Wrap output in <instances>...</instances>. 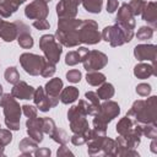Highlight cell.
<instances>
[{
	"mask_svg": "<svg viewBox=\"0 0 157 157\" xmlns=\"http://www.w3.org/2000/svg\"><path fill=\"white\" fill-rule=\"evenodd\" d=\"M126 117L140 124L156 123L157 119V97L152 96L147 101L139 99L134 102L131 109L126 113Z\"/></svg>",
	"mask_w": 157,
	"mask_h": 157,
	"instance_id": "1",
	"label": "cell"
},
{
	"mask_svg": "<svg viewBox=\"0 0 157 157\" xmlns=\"http://www.w3.org/2000/svg\"><path fill=\"white\" fill-rule=\"evenodd\" d=\"M82 20L76 18H59L58 29L55 33L56 40L65 47L72 48L80 44L78 28Z\"/></svg>",
	"mask_w": 157,
	"mask_h": 157,
	"instance_id": "2",
	"label": "cell"
},
{
	"mask_svg": "<svg viewBox=\"0 0 157 157\" xmlns=\"http://www.w3.org/2000/svg\"><path fill=\"white\" fill-rule=\"evenodd\" d=\"M120 113V107L117 102L107 99L104 103L101 104L99 112L93 118V130L99 135H105L107 132V124L110 123L115 117Z\"/></svg>",
	"mask_w": 157,
	"mask_h": 157,
	"instance_id": "3",
	"label": "cell"
},
{
	"mask_svg": "<svg viewBox=\"0 0 157 157\" xmlns=\"http://www.w3.org/2000/svg\"><path fill=\"white\" fill-rule=\"evenodd\" d=\"M0 105L4 108L5 115V124L10 130H18L20 129V117L22 108L20 107L18 102L15 97L10 93H5L1 96Z\"/></svg>",
	"mask_w": 157,
	"mask_h": 157,
	"instance_id": "4",
	"label": "cell"
},
{
	"mask_svg": "<svg viewBox=\"0 0 157 157\" xmlns=\"http://www.w3.org/2000/svg\"><path fill=\"white\" fill-rule=\"evenodd\" d=\"M39 48L42 49V52L44 53L45 58L49 61L56 64L60 60L63 48H61V44L56 40L55 36H53V34L42 36L40 39H39Z\"/></svg>",
	"mask_w": 157,
	"mask_h": 157,
	"instance_id": "5",
	"label": "cell"
},
{
	"mask_svg": "<svg viewBox=\"0 0 157 157\" xmlns=\"http://www.w3.org/2000/svg\"><path fill=\"white\" fill-rule=\"evenodd\" d=\"M78 39L80 43L85 44H97L101 42L102 36L98 32V25L93 20H83L81 21L78 28Z\"/></svg>",
	"mask_w": 157,
	"mask_h": 157,
	"instance_id": "6",
	"label": "cell"
},
{
	"mask_svg": "<svg viewBox=\"0 0 157 157\" xmlns=\"http://www.w3.org/2000/svg\"><path fill=\"white\" fill-rule=\"evenodd\" d=\"M43 60L44 58L37 54L32 53H23L20 56V63L21 66L25 69V71L32 76L40 75V70L43 66Z\"/></svg>",
	"mask_w": 157,
	"mask_h": 157,
	"instance_id": "7",
	"label": "cell"
},
{
	"mask_svg": "<svg viewBox=\"0 0 157 157\" xmlns=\"http://www.w3.org/2000/svg\"><path fill=\"white\" fill-rule=\"evenodd\" d=\"M85 70L88 71H98L101 69H103L107 64H108V56L98 50H91L88 53V55L86 56V59L82 61Z\"/></svg>",
	"mask_w": 157,
	"mask_h": 157,
	"instance_id": "8",
	"label": "cell"
},
{
	"mask_svg": "<svg viewBox=\"0 0 157 157\" xmlns=\"http://www.w3.org/2000/svg\"><path fill=\"white\" fill-rule=\"evenodd\" d=\"M49 13V9L47 1L44 0H34L29 2L25 9L26 17L31 20H44Z\"/></svg>",
	"mask_w": 157,
	"mask_h": 157,
	"instance_id": "9",
	"label": "cell"
},
{
	"mask_svg": "<svg viewBox=\"0 0 157 157\" xmlns=\"http://www.w3.org/2000/svg\"><path fill=\"white\" fill-rule=\"evenodd\" d=\"M101 36H102V39L108 42L112 47H119V45H123L124 43H126L124 33H123V31L120 29V27L117 23L114 26L105 27Z\"/></svg>",
	"mask_w": 157,
	"mask_h": 157,
	"instance_id": "10",
	"label": "cell"
},
{
	"mask_svg": "<svg viewBox=\"0 0 157 157\" xmlns=\"http://www.w3.org/2000/svg\"><path fill=\"white\" fill-rule=\"evenodd\" d=\"M134 55L139 61H152V65L156 66V58H157V49L153 44H139L134 49Z\"/></svg>",
	"mask_w": 157,
	"mask_h": 157,
	"instance_id": "11",
	"label": "cell"
},
{
	"mask_svg": "<svg viewBox=\"0 0 157 157\" xmlns=\"http://www.w3.org/2000/svg\"><path fill=\"white\" fill-rule=\"evenodd\" d=\"M134 15L129 7L128 4H123L120 6V9L118 10V13H117V17H115V22L120 26H124V27H128V28H131L134 29L135 28V20H134Z\"/></svg>",
	"mask_w": 157,
	"mask_h": 157,
	"instance_id": "12",
	"label": "cell"
},
{
	"mask_svg": "<svg viewBox=\"0 0 157 157\" xmlns=\"http://www.w3.org/2000/svg\"><path fill=\"white\" fill-rule=\"evenodd\" d=\"M61 88H63V81L60 78H56V77L48 81L45 87H44V92L49 97L53 107H55L59 103V94L61 92Z\"/></svg>",
	"mask_w": 157,
	"mask_h": 157,
	"instance_id": "13",
	"label": "cell"
},
{
	"mask_svg": "<svg viewBox=\"0 0 157 157\" xmlns=\"http://www.w3.org/2000/svg\"><path fill=\"white\" fill-rule=\"evenodd\" d=\"M27 126V134L31 139H33L36 142L43 141V130H42V118H28L26 121Z\"/></svg>",
	"mask_w": 157,
	"mask_h": 157,
	"instance_id": "14",
	"label": "cell"
},
{
	"mask_svg": "<svg viewBox=\"0 0 157 157\" xmlns=\"http://www.w3.org/2000/svg\"><path fill=\"white\" fill-rule=\"evenodd\" d=\"M33 93L34 88L25 81H18L16 85H13L11 90V94L18 99H31L33 98Z\"/></svg>",
	"mask_w": 157,
	"mask_h": 157,
	"instance_id": "15",
	"label": "cell"
},
{
	"mask_svg": "<svg viewBox=\"0 0 157 157\" xmlns=\"http://www.w3.org/2000/svg\"><path fill=\"white\" fill-rule=\"evenodd\" d=\"M0 38L5 42H12L17 38V27L15 22H6L0 17Z\"/></svg>",
	"mask_w": 157,
	"mask_h": 157,
	"instance_id": "16",
	"label": "cell"
},
{
	"mask_svg": "<svg viewBox=\"0 0 157 157\" xmlns=\"http://www.w3.org/2000/svg\"><path fill=\"white\" fill-rule=\"evenodd\" d=\"M141 15H142V20L150 23L152 28L157 27V4L155 1L146 2Z\"/></svg>",
	"mask_w": 157,
	"mask_h": 157,
	"instance_id": "17",
	"label": "cell"
},
{
	"mask_svg": "<svg viewBox=\"0 0 157 157\" xmlns=\"http://www.w3.org/2000/svg\"><path fill=\"white\" fill-rule=\"evenodd\" d=\"M56 15L59 18H75L77 15V6L66 0H60L56 5Z\"/></svg>",
	"mask_w": 157,
	"mask_h": 157,
	"instance_id": "18",
	"label": "cell"
},
{
	"mask_svg": "<svg viewBox=\"0 0 157 157\" xmlns=\"http://www.w3.org/2000/svg\"><path fill=\"white\" fill-rule=\"evenodd\" d=\"M156 66L153 65H148V64H144V63H140L137 64L135 67H134V75L137 77V78H147L152 75H156Z\"/></svg>",
	"mask_w": 157,
	"mask_h": 157,
	"instance_id": "19",
	"label": "cell"
},
{
	"mask_svg": "<svg viewBox=\"0 0 157 157\" xmlns=\"http://www.w3.org/2000/svg\"><path fill=\"white\" fill-rule=\"evenodd\" d=\"M78 98V90L74 86H67L66 88H64L60 94H59V99L64 103V104H69L75 102Z\"/></svg>",
	"mask_w": 157,
	"mask_h": 157,
	"instance_id": "20",
	"label": "cell"
},
{
	"mask_svg": "<svg viewBox=\"0 0 157 157\" xmlns=\"http://www.w3.org/2000/svg\"><path fill=\"white\" fill-rule=\"evenodd\" d=\"M18 147H20V151H21L22 155L32 156V155H34V151L38 148V142H36L31 137H26V139L21 140Z\"/></svg>",
	"mask_w": 157,
	"mask_h": 157,
	"instance_id": "21",
	"label": "cell"
},
{
	"mask_svg": "<svg viewBox=\"0 0 157 157\" xmlns=\"http://www.w3.org/2000/svg\"><path fill=\"white\" fill-rule=\"evenodd\" d=\"M134 124L135 121L131 120L130 118L128 117H124L119 120V123L117 124V132L120 135V136H126L134 128Z\"/></svg>",
	"mask_w": 157,
	"mask_h": 157,
	"instance_id": "22",
	"label": "cell"
},
{
	"mask_svg": "<svg viewBox=\"0 0 157 157\" xmlns=\"http://www.w3.org/2000/svg\"><path fill=\"white\" fill-rule=\"evenodd\" d=\"M96 93H97V96L99 97V99L107 101V99H109V98H112V97L114 96V87H113L112 83L103 82V83L99 86V88L97 90Z\"/></svg>",
	"mask_w": 157,
	"mask_h": 157,
	"instance_id": "23",
	"label": "cell"
},
{
	"mask_svg": "<svg viewBox=\"0 0 157 157\" xmlns=\"http://www.w3.org/2000/svg\"><path fill=\"white\" fill-rule=\"evenodd\" d=\"M86 81L91 86H101L105 82V76L99 71H88L86 75Z\"/></svg>",
	"mask_w": 157,
	"mask_h": 157,
	"instance_id": "24",
	"label": "cell"
},
{
	"mask_svg": "<svg viewBox=\"0 0 157 157\" xmlns=\"http://www.w3.org/2000/svg\"><path fill=\"white\" fill-rule=\"evenodd\" d=\"M82 5L88 12L99 13L103 6V0H82Z\"/></svg>",
	"mask_w": 157,
	"mask_h": 157,
	"instance_id": "25",
	"label": "cell"
},
{
	"mask_svg": "<svg viewBox=\"0 0 157 157\" xmlns=\"http://www.w3.org/2000/svg\"><path fill=\"white\" fill-rule=\"evenodd\" d=\"M17 42L20 44V47H22L23 49H29L33 47V38L31 36V32H22L17 34Z\"/></svg>",
	"mask_w": 157,
	"mask_h": 157,
	"instance_id": "26",
	"label": "cell"
},
{
	"mask_svg": "<svg viewBox=\"0 0 157 157\" xmlns=\"http://www.w3.org/2000/svg\"><path fill=\"white\" fill-rule=\"evenodd\" d=\"M4 77L5 80L11 83V85H16L18 81H20V74L17 71V69L15 66H11V67H7L5 70V74H4Z\"/></svg>",
	"mask_w": 157,
	"mask_h": 157,
	"instance_id": "27",
	"label": "cell"
},
{
	"mask_svg": "<svg viewBox=\"0 0 157 157\" xmlns=\"http://www.w3.org/2000/svg\"><path fill=\"white\" fill-rule=\"evenodd\" d=\"M55 74V64L49 61L47 58H44L43 60V66L40 70V75L43 77H52Z\"/></svg>",
	"mask_w": 157,
	"mask_h": 157,
	"instance_id": "28",
	"label": "cell"
},
{
	"mask_svg": "<svg viewBox=\"0 0 157 157\" xmlns=\"http://www.w3.org/2000/svg\"><path fill=\"white\" fill-rule=\"evenodd\" d=\"M56 129V125H55V123H54V120L53 119H50V118H42V130H43V132L44 134H48L49 136L54 132V130Z\"/></svg>",
	"mask_w": 157,
	"mask_h": 157,
	"instance_id": "29",
	"label": "cell"
},
{
	"mask_svg": "<svg viewBox=\"0 0 157 157\" xmlns=\"http://www.w3.org/2000/svg\"><path fill=\"white\" fill-rule=\"evenodd\" d=\"M142 135L147 136L148 139H156V136H157V128H156V123L142 124Z\"/></svg>",
	"mask_w": 157,
	"mask_h": 157,
	"instance_id": "30",
	"label": "cell"
},
{
	"mask_svg": "<svg viewBox=\"0 0 157 157\" xmlns=\"http://www.w3.org/2000/svg\"><path fill=\"white\" fill-rule=\"evenodd\" d=\"M50 137H52L55 142H58V144H60V145H65V144L67 142V140H69L66 132H65L64 130H61V129H58V128L54 130V132L50 135Z\"/></svg>",
	"mask_w": 157,
	"mask_h": 157,
	"instance_id": "31",
	"label": "cell"
},
{
	"mask_svg": "<svg viewBox=\"0 0 157 157\" xmlns=\"http://www.w3.org/2000/svg\"><path fill=\"white\" fill-rule=\"evenodd\" d=\"M152 36H153V28H152V27H148V26H142V27H140V29H139L137 33H136V37H137V39H140V40H147V39H150Z\"/></svg>",
	"mask_w": 157,
	"mask_h": 157,
	"instance_id": "32",
	"label": "cell"
},
{
	"mask_svg": "<svg viewBox=\"0 0 157 157\" xmlns=\"http://www.w3.org/2000/svg\"><path fill=\"white\" fill-rule=\"evenodd\" d=\"M78 63H82V60H81V56H80V54H78L77 50L69 52V53L66 54V56H65V64H66V65L74 66V65H76V64H78Z\"/></svg>",
	"mask_w": 157,
	"mask_h": 157,
	"instance_id": "33",
	"label": "cell"
},
{
	"mask_svg": "<svg viewBox=\"0 0 157 157\" xmlns=\"http://www.w3.org/2000/svg\"><path fill=\"white\" fill-rule=\"evenodd\" d=\"M145 4H146V2H145L144 0H131L130 4H129V7H130L132 15H134V16H139V15H141Z\"/></svg>",
	"mask_w": 157,
	"mask_h": 157,
	"instance_id": "34",
	"label": "cell"
},
{
	"mask_svg": "<svg viewBox=\"0 0 157 157\" xmlns=\"http://www.w3.org/2000/svg\"><path fill=\"white\" fill-rule=\"evenodd\" d=\"M36 105H37V108H38L39 110H42V112H48L50 108H53V104H52V102H50V99H49V97H48L47 94H44L43 98H42Z\"/></svg>",
	"mask_w": 157,
	"mask_h": 157,
	"instance_id": "35",
	"label": "cell"
},
{
	"mask_svg": "<svg viewBox=\"0 0 157 157\" xmlns=\"http://www.w3.org/2000/svg\"><path fill=\"white\" fill-rule=\"evenodd\" d=\"M88 139H90V136L86 135V134H74L71 136V142L76 146H80V145L86 144Z\"/></svg>",
	"mask_w": 157,
	"mask_h": 157,
	"instance_id": "36",
	"label": "cell"
},
{
	"mask_svg": "<svg viewBox=\"0 0 157 157\" xmlns=\"http://www.w3.org/2000/svg\"><path fill=\"white\" fill-rule=\"evenodd\" d=\"M81 72L78 71V70H69L67 72H66V78H67V81H70V82H72V83H77V82H80V80H81Z\"/></svg>",
	"mask_w": 157,
	"mask_h": 157,
	"instance_id": "37",
	"label": "cell"
},
{
	"mask_svg": "<svg viewBox=\"0 0 157 157\" xmlns=\"http://www.w3.org/2000/svg\"><path fill=\"white\" fill-rule=\"evenodd\" d=\"M136 93L141 97H147L151 93V86L148 83H140L136 86Z\"/></svg>",
	"mask_w": 157,
	"mask_h": 157,
	"instance_id": "38",
	"label": "cell"
},
{
	"mask_svg": "<svg viewBox=\"0 0 157 157\" xmlns=\"http://www.w3.org/2000/svg\"><path fill=\"white\" fill-rule=\"evenodd\" d=\"M21 108H22L23 114H25L27 118H36V117H37V108H36L34 105L25 104V105H22Z\"/></svg>",
	"mask_w": 157,
	"mask_h": 157,
	"instance_id": "39",
	"label": "cell"
},
{
	"mask_svg": "<svg viewBox=\"0 0 157 157\" xmlns=\"http://www.w3.org/2000/svg\"><path fill=\"white\" fill-rule=\"evenodd\" d=\"M0 139L1 141L4 142V145H9L12 140V135L10 132V130H6V129H0Z\"/></svg>",
	"mask_w": 157,
	"mask_h": 157,
	"instance_id": "40",
	"label": "cell"
},
{
	"mask_svg": "<svg viewBox=\"0 0 157 157\" xmlns=\"http://www.w3.org/2000/svg\"><path fill=\"white\" fill-rule=\"evenodd\" d=\"M33 27H36V28L39 29V31H44V29H49L50 25H49V22L44 18V20H36V21L33 22Z\"/></svg>",
	"mask_w": 157,
	"mask_h": 157,
	"instance_id": "41",
	"label": "cell"
},
{
	"mask_svg": "<svg viewBox=\"0 0 157 157\" xmlns=\"http://www.w3.org/2000/svg\"><path fill=\"white\" fill-rule=\"evenodd\" d=\"M0 1H4L5 4H7V5L13 10V12H16L17 9H18V6H20L21 4H23L26 0H0Z\"/></svg>",
	"mask_w": 157,
	"mask_h": 157,
	"instance_id": "42",
	"label": "cell"
},
{
	"mask_svg": "<svg viewBox=\"0 0 157 157\" xmlns=\"http://www.w3.org/2000/svg\"><path fill=\"white\" fill-rule=\"evenodd\" d=\"M56 155H58V157H63V156H74V153H72L65 145H61V146L59 147Z\"/></svg>",
	"mask_w": 157,
	"mask_h": 157,
	"instance_id": "43",
	"label": "cell"
},
{
	"mask_svg": "<svg viewBox=\"0 0 157 157\" xmlns=\"http://www.w3.org/2000/svg\"><path fill=\"white\" fill-rule=\"evenodd\" d=\"M50 153H52V151H50L49 148H47V147L39 148V150L37 148V150L34 151V156H37V157H49Z\"/></svg>",
	"mask_w": 157,
	"mask_h": 157,
	"instance_id": "44",
	"label": "cell"
},
{
	"mask_svg": "<svg viewBox=\"0 0 157 157\" xmlns=\"http://www.w3.org/2000/svg\"><path fill=\"white\" fill-rule=\"evenodd\" d=\"M118 5H119L118 0H107V11L110 13L114 12L118 9Z\"/></svg>",
	"mask_w": 157,
	"mask_h": 157,
	"instance_id": "45",
	"label": "cell"
},
{
	"mask_svg": "<svg viewBox=\"0 0 157 157\" xmlns=\"http://www.w3.org/2000/svg\"><path fill=\"white\" fill-rule=\"evenodd\" d=\"M66 1H69L70 4H72V5H75V6H78V5L82 2V0H66Z\"/></svg>",
	"mask_w": 157,
	"mask_h": 157,
	"instance_id": "46",
	"label": "cell"
},
{
	"mask_svg": "<svg viewBox=\"0 0 157 157\" xmlns=\"http://www.w3.org/2000/svg\"><path fill=\"white\" fill-rule=\"evenodd\" d=\"M152 140H153V141H152V144H151V151L156 153V152H157V148H156V140H155V139H152Z\"/></svg>",
	"mask_w": 157,
	"mask_h": 157,
	"instance_id": "47",
	"label": "cell"
},
{
	"mask_svg": "<svg viewBox=\"0 0 157 157\" xmlns=\"http://www.w3.org/2000/svg\"><path fill=\"white\" fill-rule=\"evenodd\" d=\"M4 150H5V145L0 139V156H4Z\"/></svg>",
	"mask_w": 157,
	"mask_h": 157,
	"instance_id": "48",
	"label": "cell"
},
{
	"mask_svg": "<svg viewBox=\"0 0 157 157\" xmlns=\"http://www.w3.org/2000/svg\"><path fill=\"white\" fill-rule=\"evenodd\" d=\"M0 96H2V86L0 85Z\"/></svg>",
	"mask_w": 157,
	"mask_h": 157,
	"instance_id": "49",
	"label": "cell"
},
{
	"mask_svg": "<svg viewBox=\"0 0 157 157\" xmlns=\"http://www.w3.org/2000/svg\"><path fill=\"white\" fill-rule=\"evenodd\" d=\"M44 1H50V0H44Z\"/></svg>",
	"mask_w": 157,
	"mask_h": 157,
	"instance_id": "50",
	"label": "cell"
}]
</instances>
